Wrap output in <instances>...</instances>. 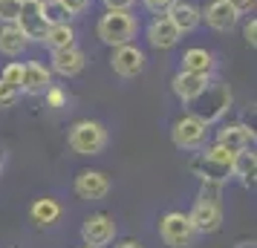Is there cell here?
Masks as SVG:
<instances>
[{
	"instance_id": "cell-5",
	"label": "cell",
	"mask_w": 257,
	"mask_h": 248,
	"mask_svg": "<svg viewBox=\"0 0 257 248\" xmlns=\"http://www.w3.org/2000/svg\"><path fill=\"white\" fill-rule=\"evenodd\" d=\"M171 139L179 150H202L208 144V124H202L197 116H182L176 118L174 130H171Z\"/></svg>"
},
{
	"instance_id": "cell-29",
	"label": "cell",
	"mask_w": 257,
	"mask_h": 248,
	"mask_svg": "<svg viewBox=\"0 0 257 248\" xmlns=\"http://www.w3.org/2000/svg\"><path fill=\"white\" fill-rule=\"evenodd\" d=\"M222 185L220 182H202V190H199V199H208V202H220Z\"/></svg>"
},
{
	"instance_id": "cell-9",
	"label": "cell",
	"mask_w": 257,
	"mask_h": 248,
	"mask_svg": "<svg viewBox=\"0 0 257 248\" xmlns=\"http://www.w3.org/2000/svg\"><path fill=\"white\" fill-rule=\"evenodd\" d=\"M15 24L21 26V32L32 41H41L44 32H47V21H44V9H41V0H21V12H18V21Z\"/></svg>"
},
{
	"instance_id": "cell-23",
	"label": "cell",
	"mask_w": 257,
	"mask_h": 248,
	"mask_svg": "<svg viewBox=\"0 0 257 248\" xmlns=\"http://www.w3.org/2000/svg\"><path fill=\"white\" fill-rule=\"evenodd\" d=\"M29 216H32V222L38 225H52L55 219L61 216V205L55 199H35L32 202V208H29Z\"/></svg>"
},
{
	"instance_id": "cell-34",
	"label": "cell",
	"mask_w": 257,
	"mask_h": 248,
	"mask_svg": "<svg viewBox=\"0 0 257 248\" xmlns=\"http://www.w3.org/2000/svg\"><path fill=\"white\" fill-rule=\"evenodd\" d=\"M234 9H237V15H248V12H254V6H257V0H228Z\"/></svg>"
},
{
	"instance_id": "cell-35",
	"label": "cell",
	"mask_w": 257,
	"mask_h": 248,
	"mask_svg": "<svg viewBox=\"0 0 257 248\" xmlns=\"http://www.w3.org/2000/svg\"><path fill=\"white\" fill-rule=\"evenodd\" d=\"M44 95H47L49 107H61V104H64V98H67V95H64V93L58 90V87H49V90H47Z\"/></svg>"
},
{
	"instance_id": "cell-18",
	"label": "cell",
	"mask_w": 257,
	"mask_h": 248,
	"mask_svg": "<svg viewBox=\"0 0 257 248\" xmlns=\"http://www.w3.org/2000/svg\"><path fill=\"white\" fill-rule=\"evenodd\" d=\"M182 72H194V75H214L217 70V61H214V52H208L205 47H191L182 55Z\"/></svg>"
},
{
	"instance_id": "cell-11",
	"label": "cell",
	"mask_w": 257,
	"mask_h": 248,
	"mask_svg": "<svg viewBox=\"0 0 257 248\" xmlns=\"http://www.w3.org/2000/svg\"><path fill=\"white\" fill-rule=\"evenodd\" d=\"M49 61H52V72H58L61 78H75L87 67V55L75 44L72 47H64V49H52L49 52Z\"/></svg>"
},
{
	"instance_id": "cell-21",
	"label": "cell",
	"mask_w": 257,
	"mask_h": 248,
	"mask_svg": "<svg viewBox=\"0 0 257 248\" xmlns=\"http://www.w3.org/2000/svg\"><path fill=\"white\" fill-rule=\"evenodd\" d=\"M191 170H194L202 182H220V185H225V182L231 179V165L211 162V159H205V156H199L197 162L191 165Z\"/></svg>"
},
{
	"instance_id": "cell-19",
	"label": "cell",
	"mask_w": 257,
	"mask_h": 248,
	"mask_svg": "<svg viewBox=\"0 0 257 248\" xmlns=\"http://www.w3.org/2000/svg\"><path fill=\"white\" fill-rule=\"evenodd\" d=\"M26 47H29V38L21 32L18 24H0V55L6 58H18L24 55Z\"/></svg>"
},
{
	"instance_id": "cell-6",
	"label": "cell",
	"mask_w": 257,
	"mask_h": 248,
	"mask_svg": "<svg viewBox=\"0 0 257 248\" xmlns=\"http://www.w3.org/2000/svg\"><path fill=\"white\" fill-rule=\"evenodd\" d=\"M116 236V222L110 213H90L81 225V239L87 248H104Z\"/></svg>"
},
{
	"instance_id": "cell-12",
	"label": "cell",
	"mask_w": 257,
	"mask_h": 248,
	"mask_svg": "<svg viewBox=\"0 0 257 248\" xmlns=\"http://www.w3.org/2000/svg\"><path fill=\"white\" fill-rule=\"evenodd\" d=\"M199 18L214 29V32H231L234 26L240 24V15L228 0H211L208 6L199 12Z\"/></svg>"
},
{
	"instance_id": "cell-15",
	"label": "cell",
	"mask_w": 257,
	"mask_h": 248,
	"mask_svg": "<svg viewBox=\"0 0 257 248\" xmlns=\"http://www.w3.org/2000/svg\"><path fill=\"white\" fill-rule=\"evenodd\" d=\"M208 84H211V75H194V72L179 70L174 75V81H171V90H174V95L182 101V104H191Z\"/></svg>"
},
{
	"instance_id": "cell-28",
	"label": "cell",
	"mask_w": 257,
	"mask_h": 248,
	"mask_svg": "<svg viewBox=\"0 0 257 248\" xmlns=\"http://www.w3.org/2000/svg\"><path fill=\"white\" fill-rule=\"evenodd\" d=\"M18 98H21V90H18V87H12V84H6V81H0V110L12 107Z\"/></svg>"
},
{
	"instance_id": "cell-24",
	"label": "cell",
	"mask_w": 257,
	"mask_h": 248,
	"mask_svg": "<svg viewBox=\"0 0 257 248\" xmlns=\"http://www.w3.org/2000/svg\"><path fill=\"white\" fill-rule=\"evenodd\" d=\"M41 9H44V21H47V26H52V24H67V21H70L67 9L61 6L58 0H41Z\"/></svg>"
},
{
	"instance_id": "cell-27",
	"label": "cell",
	"mask_w": 257,
	"mask_h": 248,
	"mask_svg": "<svg viewBox=\"0 0 257 248\" xmlns=\"http://www.w3.org/2000/svg\"><path fill=\"white\" fill-rule=\"evenodd\" d=\"M21 12V0H0V24H15Z\"/></svg>"
},
{
	"instance_id": "cell-2",
	"label": "cell",
	"mask_w": 257,
	"mask_h": 248,
	"mask_svg": "<svg viewBox=\"0 0 257 248\" xmlns=\"http://www.w3.org/2000/svg\"><path fill=\"white\" fill-rule=\"evenodd\" d=\"M188 107H191V116H197L202 124L211 127V124L222 121V116L231 110V90H228V84H214L211 81Z\"/></svg>"
},
{
	"instance_id": "cell-16",
	"label": "cell",
	"mask_w": 257,
	"mask_h": 248,
	"mask_svg": "<svg viewBox=\"0 0 257 248\" xmlns=\"http://www.w3.org/2000/svg\"><path fill=\"white\" fill-rule=\"evenodd\" d=\"M168 21L179 29V35H191L199 24H202V18H199V9L194 3H188V0H174L171 3V9H168Z\"/></svg>"
},
{
	"instance_id": "cell-25",
	"label": "cell",
	"mask_w": 257,
	"mask_h": 248,
	"mask_svg": "<svg viewBox=\"0 0 257 248\" xmlns=\"http://www.w3.org/2000/svg\"><path fill=\"white\" fill-rule=\"evenodd\" d=\"M0 81H6V84H12V87H18V90H21V81H24V64H21V61L6 64V67H3V72H0Z\"/></svg>"
},
{
	"instance_id": "cell-8",
	"label": "cell",
	"mask_w": 257,
	"mask_h": 248,
	"mask_svg": "<svg viewBox=\"0 0 257 248\" xmlns=\"http://www.w3.org/2000/svg\"><path fill=\"white\" fill-rule=\"evenodd\" d=\"M188 219L194 225L197 234H217L222 225V208L220 202H208V199H197V205L191 208Z\"/></svg>"
},
{
	"instance_id": "cell-37",
	"label": "cell",
	"mask_w": 257,
	"mask_h": 248,
	"mask_svg": "<svg viewBox=\"0 0 257 248\" xmlns=\"http://www.w3.org/2000/svg\"><path fill=\"white\" fill-rule=\"evenodd\" d=\"M84 248H87V245H84Z\"/></svg>"
},
{
	"instance_id": "cell-1",
	"label": "cell",
	"mask_w": 257,
	"mask_h": 248,
	"mask_svg": "<svg viewBox=\"0 0 257 248\" xmlns=\"http://www.w3.org/2000/svg\"><path fill=\"white\" fill-rule=\"evenodd\" d=\"M95 35L104 47H121V44H133L139 35V21L133 12H121V9H107L98 24H95Z\"/></svg>"
},
{
	"instance_id": "cell-7",
	"label": "cell",
	"mask_w": 257,
	"mask_h": 248,
	"mask_svg": "<svg viewBox=\"0 0 257 248\" xmlns=\"http://www.w3.org/2000/svg\"><path fill=\"white\" fill-rule=\"evenodd\" d=\"M145 64H148V58H145V52H142L136 44H121V47H113L110 67H113V72H116L118 78H136V75H142Z\"/></svg>"
},
{
	"instance_id": "cell-3",
	"label": "cell",
	"mask_w": 257,
	"mask_h": 248,
	"mask_svg": "<svg viewBox=\"0 0 257 248\" xmlns=\"http://www.w3.org/2000/svg\"><path fill=\"white\" fill-rule=\"evenodd\" d=\"M67 142H70L72 153H78V156H98L107 147V130H104V124H101V121L81 118V121H75V124L70 127Z\"/></svg>"
},
{
	"instance_id": "cell-26",
	"label": "cell",
	"mask_w": 257,
	"mask_h": 248,
	"mask_svg": "<svg viewBox=\"0 0 257 248\" xmlns=\"http://www.w3.org/2000/svg\"><path fill=\"white\" fill-rule=\"evenodd\" d=\"M205 159H211V162H220V165H231L234 162V150H228V147H222V144H211V147H205Z\"/></svg>"
},
{
	"instance_id": "cell-36",
	"label": "cell",
	"mask_w": 257,
	"mask_h": 248,
	"mask_svg": "<svg viewBox=\"0 0 257 248\" xmlns=\"http://www.w3.org/2000/svg\"><path fill=\"white\" fill-rule=\"evenodd\" d=\"M118 248H139V245H136V242H121Z\"/></svg>"
},
{
	"instance_id": "cell-14",
	"label": "cell",
	"mask_w": 257,
	"mask_h": 248,
	"mask_svg": "<svg viewBox=\"0 0 257 248\" xmlns=\"http://www.w3.org/2000/svg\"><path fill=\"white\" fill-rule=\"evenodd\" d=\"M75 193L81 199H90V202L104 199L107 193H110V179L101 170H81L75 176Z\"/></svg>"
},
{
	"instance_id": "cell-20",
	"label": "cell",
	"mask_w": 257,
	"mask_h": 248,
	"mask_svg": "<svg viewBox=\"0 0 257 248\" xmlns=\"http://www.w3.org/2000/svg\"><path fill=\"white\" fill-rule=\"evenodd\" d=\"M254 173H257V156L251 147H245L240 153H234L231 162V176H237L245 188H254Z\"/></svg>"
},
{
	"instance_id": "cell-30",
	"label": "cell",
	"mask_w": 257,
	"mask_h": 248,
	"mask_svg": "<svg viewBox=\"0 0 257 248\" xmlns=\"http://www.w3.org/2000/svg\"><path fill=\"white\" fill-rule=\"evenodd\" d=\"M61 6H64V9H67V15H81V12H87V9H90V3H93V0H58Z\"/></svg>"
},
{
	"instance_id": "cell-4",
	"label": "cell",
	"mask_w": 257,
	"mask_h": 248,
	"mask_svg": "<svg viewBox=\"0 0 257 248\" xmlns=\"http://www.w3.org/2000/svg\"><path fill=\"white\" fill-rule=\"evenodd\" d=\"M159 234H162L165 245L171 248H191L194 239H197V231L188 219V213H179V211L165 213L162 222H159Z\"/></svg>"
},
{
	"instance_id": "cell-31",
	"label": "cell",
	"mask_w": 257,
	"mask_h": 248,
	"mask_svg": "<svg viewBox=\"0 0 257 248\" xmlns=\"http://www.w3.org/2000/svg\"><path fill=\"white\" fill-rule=\"evenodd\" d=\"M171 3H174V0H142V6H145L151 15H165L168 9H171Z\"/></svg>"
},
{
	"instance_id": "cell-10",
	"label": "cell",
	"mask_w": 257,
	"mask_h": 248,
	"mask_svg": "<svg viewBox=\"0 0 257 248\" xmlns=\"http://www.w3.org/2000/svg\"><path fill=\"white\" fill-rule=\"evenodd\" d=\"M145 38H148V44L153 49H159V52H168V49H174L179 44V29H176L171 21H168V15H153V21L148 24L145 29Z\"/></svg>"
},
{
	"instance_id": "cell-13",
	"label": "cell",
	"mask_w": 257,
	"mask_h": 248,
	"mask_svg": "<svg viewBox=\"0 0 257 248\" xmlns=\"http://www.w3.org/2000/svg\"><path fill=\"white\" fill-rule=\"evenodd\" d=\"M49 87H52V70L44 67L41 61H26V64H24L21 93H24V95H44Z\"/></svg>"
},
{
	"instance_id": "cell-22",
	"label": "cell",
	"mask_w": 257,
	"mask_h": 248,
	"mask_svg": "<svg viewBox=\"0 0 257 248\" xmlns=\"http://www.w3.org/2000/svg\"><path fill=\"white\" fill-rule=\"evenodd\" d=\"M41 44H47V49H64V47H72L75 44V29L70 24H52L47 26V32L41 38Z\"/></svg>"
},
{
	"instance_id": "cell-32",
	"label": "cell",
	"mask_w": 257,
	"mask_h": 248,
	"mask_svg": "<svg viewBox=\"0 0 257 248\" xmlns=\"http://www.w3.org/2000/svg\"><path fill=\"white\" fill-rule=\"evenodd\" d=\"M243 38H245V44L254 49V44H257V21H254V18H248V21H245V26H243Z\"/></svg>"
},
{
	"instance_id": "cell-17",
	"label": "cell",
	"mask_w": 257,
	"mask_h": 248,
	"mask_svg": "<svg viewBox=\"0 0 257 248\" xmlns=\"http://www.w3.org/2000/svg\"><path fill=\"white\" fill-rule=\"evenodd\" d=\"M217 144L228 147L234 153H240V150H245V147L254 144V130H251L248 124H225V127H220V133H217Z\"/></svg>"
},
{
	"instance_id": "cell-33",
	"label": "cell",
	"mask_w": 257,
	"mask_h": 248,
	"mask_svg": "<svg viewBox=\"0 0 257 248\" xmlns=\"http://www.w3.org/2000/svg\"><path fill=\"white\" fill-rule=\"evenodd\" d=\"M104 9H121V12H130L136 6V0H101Z\"/></svg>"
}]
</instances>
